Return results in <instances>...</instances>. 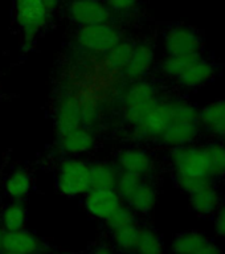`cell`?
I'll return each mask as SVG.
<instances>
[{
    "instance_id": "obj_1",
    "label": "cell",
    "mask_w": 225,
    "mask_h": 254,
    "mask_svg": "<svg viewBox=\"0 0 225 254\" xmlns=\"http://www.w3.org/2000/svg\"><path fill=\"white\" fill-rule=\"evenodd\" d=\"M158 89L154 83L146 81H138L127 89L123 106L125 118L133 126H138L143 118L159 103Z\"/></svg>"
},
{
    "instance_id": "obj_2",
    "label": "cell",
    "mask_w": 225,
    "mask_h": 254,
    "mask_svg": "<svg viewBox=\"0 0 225 254\" xmlns=\"http://www.w3.org/2000/svg\"><path fill=\"white\" fill-rule=\"evenodd\" d=\"M13 16L25 43H32L47 27L52 16L41 0H13Z\"/></svg>"
},
{
    "instance_id": "obj_3",
    "label": "cell",
    "mask_w": 225,
    "mask_h": 254,
    "mask_svg": "<svg viewBox=\"0 0 225 254\" xmlns=\"http://www.w3.org/2000/svg\"><path fill=\"white\" fill-rule=\"evenodd\" d=\"M171 162L175 168V176L212 178L204 147L191 144L175 147L171 151Z\"/></svg>"
},
{
    "instance_id": "obj_4",
    "label": "cell",
    "mask_w": 225,
    "mask_h": 254,
    "mask_svg": "<svg viewBox=\"0 0 225 254\" xmlns=\"http://www.w3.org/2000/svg\"><path fill=\"white\" fill-rule=\"evenodd\" d=\"M122 39V31L114 23L82 25L75 33V40L81 47L97 53H107Z\"/></svg>"
},
{
    "instance_id": "obj_5",
    "label": "cell",
    "mask_w": 225,
    "mask_h": 254,
    "mask_svg": "<svg viewBox=\"0 0 225 254\" xmlns=\"http://www.w3.org/2000/svg\"><path fill=\"white\" fill-rule=\"evenodd\" d=\"M204 37L196 28L176 24L164 32V49L168 56H187L202 53Z\"/></svg>"
},
{
    "instance_id": "obj_6",
    "label": "cell",
    "mask_w": 225,
    "mask_h": 254,
    "mask_svg": "<svg viewBox=\"0 0 225 254\" xmlns=\"http://www.w3.org/2000/svg\"><path fill=\"white\" fill-rule=\"evenodd\" d=\"M67 13L72 23L78 27L113 23L117 17L102 0H68Z\"/></svg>"
},
{
    "instance_id": "obj_7",
    "label": "cell",
    "mask_w": 225,
    "mask_h": 254,
    "mask_svg": "<svg viewBox=\"0 0 225 254\" xmlns=\"http://www.w3.org/2000/svg\"><path fill=\"white\" fill-rule=\"evenodd\" d=\"M57 186L61 193L78 196L87 193L90 188V167L78 160H68L60 167Z\"/></svg>"
},
{
    "instance_id": "obj_8",
    "label": "cell",
    "mask_w": 225,
    "mask_h": 254,
    "mask_svg": "<svg viewBox=\"0 0 225 254\" xmlns=\"http://www.w3.org/2000/svg\"><path fill=\"white\" fill-rule=\"evenodd\" d=\"M200 132L199 121L184 118H171L168 126L159 136V140L167 147L187 146L195 142Z\"/></svg>"
},
{
    "instance_id": "obj_9",
    "label": "cell",
    "mask_w": 225,
    "mask_h": 254,
    "mask_svg": "<svg viewBox=\"0 0 225 254\" xmlns=\"http://www.w3.org/2000/svg\"><path fill=\"white\" fill-rule=\"evenodd\" d=\"M171 105L172 99H160L158 105L135 127L137 132L143 138H159L171 121Z\"/></svg>"
},
{
    "instance_id": "obj_10",
    "label": "cell",
    "mask_w": 225,
    "mask_h": 254,
    "mask_svg": "<svg viewBox=\"0 0 225 254\" xmlns=\"http://www.w3.org/2000/svg\"><path fill=\"white\" fill-rule=\"evenodd\" d=\"M216 74H218V65L203 55L196 61L190 64L176 77V81L184 87H198L211 82Z\"/></svg>"
},
{
    "instance_id": "obj_11",
    "label": "cell",
    "mask_w": 225,
    "mask_h": 254,
    "mask_svg": "<svg viewBox=\"0 0 225 254\" xmlns=\"http://www.w3.org/2000/svg\"><path fill=\"white\" fill-rule=\"evenodd\" d=\"M121 201L115 190H90L85 198V206L91 216L105 221L122 204Z\"/></svg>"
},
{
    "instance_id": "obj_12",
    "label": "cell",
    "mask_w": 225,
    "mask_h": 254,
    "mask_svg": "<svg viewBox=\"0 0 225 254\" xmlns=\"http://www.w3.org/2000/svg\"><path fill=\"white\" fill-rule=\"evenodd\" d=\"M199 125L200 130L222 139L225 135V99H218L207 105L199 114Z\"/></svg>"
},
{
    "instance_id": "obj_13",
    "label": "cell",
    "mask_w": 225,
    "mask_h": 254,
    "mask_svg": "<svg viewBox=\"0 0 225 254\" xmlns=\"http://www.w3.org/2000/svg\"><path fill=\"white\" fill-rule=\"evenodd\" d=\"M40 240L25 229L4 232L1 238V250L16 254H36L40 250Z\"/></svg>"
},
{
    "instance_id": "obj_14",
    "label": "cell",
    "mask_w": 225,
    "mask_h": 254,
    "mask_svg": "<svg viewBox=\"0 0 225 254\" xmlns=\"http://www.w3.org/2000/svg\"><path fill=\"white\" fill-rule=\"evenodd\" d=\"M154 63V49L146 43L134 45L130 61L125 67V73L130 79H139L150 70Z\"/></svg>"
},
{
    "instance_id": "obj_15",
    "label": "cell",
    "mask_w": 225,
    "mask_h": 254,
    "mask_svg": "<svg viewBox=\"0 0 225 254\" xmlns=\"http://www.w3.org/2000/svg\"><path fill=\"white\" fill-rule=\"evenodd\" d=\"M190 202L194 210L200 216H211L222 205V194L216 187L208 186L190 193Z\"/></svg>"
},
{
    "instance_id": "obj_16",
    "label": "cell",
    "mask_w": 225,
    "mask_h": 254,
    "mask_svg": "<svg viewBox=\"0 0 225 254\" xmlns=\"http://www.w3.org/2000/svg\"><path fill=\"white\" fill-rule=\"evenodd\" d=\"M82 123V106L75 99H65L57 113V130L63 135Z\"/></svg>"
},
{
    "instance_id": "obj_17",
    "label": "cell",
    "mask_w": 225,
    "mask_h": 254,
    "mask_svg": "<svg viewBox=\"0 0 225 254\" xmlns=\"http://www.w3.org/2000/svg\"><path fill=\"white\" fill-rule=\"evenodd\" d=\"M156 202V190L152 184L147 182H141L135 190L126 200V205H129L134 212L146 214L152 210Z\"/></svg>"
},
{
    "instance_id": "obj_18",
    "label": "cell",
    "mask_w": 225,
    "mask_h": 254,
    "mask_svg": "<svg viewBox=\"0 0 225 254\" xmlns=\"http://www.w3.org/2000/svg\"><path fill=\"white\" fill-rule=\"evenodd\" d=\"M60 144L67 152L81 154V152L90 150L94 144V138L86 128L79 126L60 135Z\"/></svg>"
},
{
    "instance_id": "obj_19",
    "label": "cell",
    "mask_w": 225,
    "mask_h": 254,
    "mask_svg": "<svg viewBox=\"0 0 225 254\" xmlns=\"http://www.w3.org/2000/svg\"><path fill=\"white\" fill-rule=\"evenodd\" d=\"M119 164L125 172L138 175L142 178L143 175L150 172L151 158L146 151L143 150H126L119 156Z\"/></svg>"
},
{
    "instance_id": "obj_20",
    "label": "cell",
    "mask_w": 225,
    "mask_h": 254,
    "mask_svg": "<svg viewBox=\"0 0 225 254\" xmlns=\"http://www.w3.org/2000/svg\"><path fill=\"white\" fill-rule=\"evenodd\" d=\"M210 237L200 230H190L176 236L172 242L175 254H195L210 242Z\"/></svg>"
},
{
    "instance_id": "obj_21",
    "label": "cell",
    "mask_w": 225,
    "mask_h": 254,
    "mask_svg": "<svg viewBox=\"0 0 225 254\" xmlns=\"http://www.w3.org/2000/svg\"><path fill=\"white\" fill-rule=\"evenodd\" d=\"M89 167H90L91 190H115L118 182V174L113 167L105 163H98Z\"/></svg>"
},
{
    "instance_id": "obj_22",
    "label": "cell",
    "mask_w": 225,
    "mask_h": 254,
    "mask_svg": "<svg viewBox=\"0 0 225 254\" xmlns=\"http://www.w3.org/2000/svg\"><path fill=\"white\" fill-rule=\"evenodd\" d=\"M27 222V208L21 202H12L5 206L1 213V224L4 232L24 229Z\"/></svg>"
},
{
    "instance_id": "obj_23",
    "label": "cell",
    "mask_w": 225,
    "mask_h": 254,
    "mask_svg": "<svg viewBox=\"0 0 225 254\" xmlns=\"http://www.w3.org/2000/svg\"><path fill=\"white\" fill-rule=\"evenodd\" d=\"M139 232L141 228L137 225V222H133L130 225L113 230V241L122 253L133 254L138 242Z\"/></svg>"
},
{
    "instance_id": "obj_24",
    "label": "cell",
    "mask_w": 225,
    "mask_h": 254,
    "mask_svg": "<svg viewBox=\"0 0 225 254\" xmlns=\"http://www.w3.org/2000/svg\"><path fill=\"white\" fill-rule=\"evenodd\" d=\"M133 254H163V242L151 228H141L139 238Z\"/></svg>"
},
{
    "instance_id": "obj_25",
    "label": "cell",
    "mask_w": 225,
    "mask_h": 254,
    "mask_svg": "<svg viewBox=\"0 0 225 254\" xmlns=\"http://www.w3.org/2000/svg\"><path fill=\"white\" fill-rule=\"evenodd\" d=\"M206 148L207 158L210 163L211 175L215 180L225 176V144L223 142H211Z\"/></svg>"
},
{
    "instance_id": "obj_26",
    "label": "cell",
    "mask_w": 225,
    "mask_h": 254,
    "mask_svg": "<svg viewBox=\"0 0 225 254\" xmlns=\"http://www.w3.org/2000/svg\"><path fill=\"white\" fill-rule=\"evenodd\" d=\"M32 182L29 175L23 170L15 171L7 182V193L15 200H21L29 193Z\"/></svg>"
},
{
    "instance_id": "obj_27",
    "label": "cell",
    "mask_w": 225,
    "mask_h": 254,
    "mask_svg": "<svg viewBox=\"0 0 225 254\" xmlns=\"http://www.w3.org/2000/svg\"><path fill=\"white\" fill-rule=\"evenodd\" d=\"M202 53H195V55H187V56H167V59L162 63V70L167 77L175 78L186 69L190 64L202 57Z\"/></svg>"
},
{
    "instance_id": "obj_28",
    "label": "cell",
    "mask_w": 225,
    "mask_h": 254,
    "mask_svg": "<svg viewBox=\"0 0 225 254\" xmlns=\"http://www.w3.org/2000/svg\"><path fill=\"white\" fill-rule=\"evenodd\" d=\"M133 49H134V45L127 40L122 39L118 44H115L114 47L107 52V59H109L111 66L125 70V67L127 66L131 55H133Z\"/></svg>"
},
{
    "instance_id": "obj_29",
    "label": "cell",
    "mask_w": 225,
    "mask_h": 254,
    "mask_svg": "<svg viewBox=\"0 0 225 254\" xmlns=\"http://www.w3.org/2000/svg\"><path fill=\"white\" fill-rule=\"evenodd\" d=\"M106 226L113 232L115 229L123 228L135 222V212L129 205H121L105 220Z\"/></svg>"
},
{
    "instance_id": "obj_30",
    "label": "cell",
    "mask_w": 225,
    "mask_h": 254,
    "mask_svg": "<svg viewBox=\"0 0 225 254\" xmlns=\"http://www.w3.org/2000/svg\"><path fill=\"white\" fill-rule=\"evenodd\" d=\"M142 182V179L138 175L129 174V172H123L121 176H118V182L115 186V190L119 194V197L123 201H126L129 196L138 187L139 183Z\"/></svg>"
},
{
    "instance_id": "obj_31",
    "label": "cell",
    "mask_w": 225,
    "mask_h": 254,
    "mask_svg": "<svg viewBox=\"0 0 225 254\" xmlns=\"http://www.w3.org/2000/svg\"><path fill=\"white\" fill-rule=\"evenodd\" d=\"M175 182L182 190L187 193H194L204 187L214 186L215 179L212 178H186V176H175Z\"/></svg>"
},
{
    "instance_id": "obj_32",
    "label": "cell",
    "mask_w": 225,
    "mask_h": 254,
    "mask_svg": "<svg viewBox=\"0 0 225 254\" xmlns=\"http://www.w3.org/2000/svg\"><path fill=\"white\" fill-rule=\"evenodd\" d=\"M115 16H131L138 11L139 0H102Z\"/></svg>"
},
{
    "instance_id": "obj_33",
    "label": "cell",
    "mask_w": 225,
    "mask_h": 254,
    "mask_svg": "<svg viewBox=\"0 0 225 254\" xmlns=\"http://www.w3.org/2000/svg\"><path fill=\"white\" fill-rule=\"evenodd\" d=\"M215 228L220 236L225 237V204L219 206V209L215 212Z\"/></svg>"
},
{
    "instance_id": "obj_34",
    "label": "cell",
    "mask_w": 225,
    "mask_h": 254,
    "mask_svg": "<svg viewBox=\"0 0 225 254\" xmlns=\"http://www.w3.org/2000/svg\"><path fill=\"white\" fill-rule=\"evenodd\" d=\"M41 1H43L44 7L47 8L48 13L51 16L55 15V12L59 11V8L64 3V0H41Z\"/></svg>"
},
{
    "instance_id": "obj_35",
    "label": "cell",
    "mask_w": 225,
    "mask_h": 254,
    "mask_svg": "<svg viewBox=\"0 0 225 254\" xmlns=\"http://www.w3.org/2000/svg\"><path fill=\"white\" fill-rule=\"evenodd\" d=\"M195 254H223V252L222 249L215 244V242L210 241L207 245L203 246L198 253H195Z\"/></svg>"
},
{
    "instance_id": "obj_36",
    "label": "cell",
    "mask_w": 225,
    "mask_h": 254,
    "mask_svg": "<svg viewBox=\"0 0 225 254\" xmlns=\"http://www.w3.org/2000/svg\"><path fill=\"white\" fill-rule=\"evenodd\" d=\"M91 254H115V253H114V250L111 249V248H109V246L99 245L97 246L93 252H91Z\"/></svg>"
},
{
    "instance_id": "obj_37",
    "label": "cell",
    "mask_w": 225,
    "mask_h": 254,
    "mask_svg": "<svg viewBox=\"0 0 225 254\" xmlns=\"http://www.w3.org/2000/svg\"><path fill=\"white\" fill-rule=\"evenodd\" d=\"M3 229H1V225H0V253H1V252H3V250H1V238H3Z\"/></svg>"
},
{
    "instance_id": "obj_38",
    "label": "cell",
    "mask_w": 225,
    "mask_h": 254,
    "mask_svg": "<svg viewBox=\"0 0 225 254\" xmlns=\"http://www.w3.org/2000/svg\"><path fill=\"white\" fill-rule=\"evenodd\" d=\"M0 254H16V253H8V252H1Z\"/></svg>"
},
{
    "instance_id": "obj_39",
    "label": "cell",
    "mask_w": 225,
    "mask_h": 254,
    "mask_svg": "<svg viewBox=\"0 0 225 254\" xmlns=\"http://www.w3.org/2000/svg\"><path fill=\"white\" fill-rule=\"evenodd\" d=\"M222 142L224 143V144H225V135H224V136H223V138H222Z\"/></svg>"
},
{
    "instance_id": "obj_40",
    "label": "cell",
    "mask_w": 225,
    "mask_h": 254,
    "mask_svg": "<svg viewBox=\"0 0 225 254\" xmlns=\"http://www.w3.org/2000/svg\"><path fill=\"white\" fill-rule=\"evenodd\" d=\"M36 254H43V253H36Z\"/></svg>"
}]
</instances>
